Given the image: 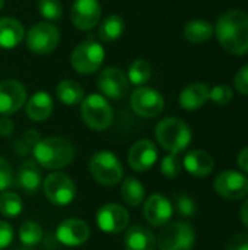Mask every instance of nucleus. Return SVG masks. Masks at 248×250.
<instances>
[{"label": "nucleus", "mask_w": 248, "mask_h": 250, "mask_svg": "<svg viewBox=\"0 0 248 250\" xmlns=\"http://www.w3.org/2000/svg\"><path fill=\"white\" fill-rule=\"evenodd\" d=\"M174 214L172 204L161 193L151 195L143 205V217L153 227H164Z\"/></svg>", "instance_id": "a211bd4d"}, {"label": "nucleus", "mask_w": 248, "mask_h": 250, "mask_svg": "<svg viewBox=\"0 0 248 250\" xmlns=\"http://www.w3.org/2000/svg\"><path fill=\"white\" fill-rule=\"evenodd\" d=\"M152 76V66L145 59H136L130 63L127 70V79L132 85L142 86L149 82Z\"/></svg>", "instance_id": "c85d7f7f"}, {"label": "nucleus", "mask_w": 248, "mask_h": 250, "mask_svg": "<svg viewBox=\"0 0 248 250\" xmlns=\"http://www.w3.org/2000/svg\"><path fill=\"white\" fill-rule=\"evenodd\" d=\"M38 12L44 19L56 22L63 15V6L60 0H38Z\"/></svg>", "instance_id": "2f4dec72"}, {"label": "nucleus", "mask_w": 248, "mask_h": 250, "mask_svg": "<svg viewBox=\"0 0 248 250\" xmlns=\"http://www.w3.org/2000/svg\"><path fill=\"white\" fill-rule=\"evenodd\" d=\"M96 224L104 233H121L129 226V212L124 207L118 204H105L96 212Z\"/></svg>", "instance_id": "4468645a"}, {"label": "nucleus", "mask_w": 248, "mask_h": 250, "mask_svg": "<svg viewBox=\"0 0 248 250\" xmlns=\"http://www.w3.org/2000/svg\"><path fill=\"white\" fill-rule=\"evenodd\" d=\"M155 138L158 144L170 154H180L189 148L191 142V130L181 119L167 117L156 125Z\"/></svg>", "instance_id": "7ed1b4c3"}, {"label": "nucleus", "mask_w": 248, "mask_h": 250, "mask_svg": "<svg viewBox=\"0 0 248 250\" xmlns=\"http://www.w3.org/2000/svg\"><path fill=\"white\" fill-rule=\"evenodd\" d=\"M23 209L22 199L18 193L4 190L0 193V214L7 218H16Z\"/></svg>", "instance_id": "c756f323"}, {"label": "nucleus", "mask_w": 248, "mask_h": 250, "mask_svg": "<svg viewBox=\"0 0 248 250\" xmlns=\"http://www.w3.org/2000/svg\"><path fill=\"white\" fill-rule=\"evenodd\" d=\"M105 51L99 41L88 37L80 41L70 54V64L79 75H92L104 63Z\"/></svg>", "instance_id": "20e7f679"}, {"label": "nucleus", "mask_w": 248, "mask_h": 250, "mask_svg": "<svg viewBox=\"0 0 248 250\" xmlns=\"http://www.w3.org/2000/svg\"><path fill=\"white\" fill-rule=\"evenodd\" d=\"M158 160V148L149 139H140L132 145L127 154V163L132 170L145 173L151 170Z\"/></svg>", "instance_id": "dca6fc26"}, {"label": "nucleus", "mask_w": 248, "mask_h": 250, "mask_svg": "<svg viewBox=\"0 0 248 250\" xmlns=\"http://www.w3.org/2000/svg\"><path fill=\"white\" fill-rule=\"evenodd\" d=\"M26 88L18 79H4L0 82V116L18 113L26 103Z\"/></svg>", "instance_id": "ddd939ff"}, {"label": "nucleus", "mask_w": 248, "mask_h": 250, "mask_svg": "<svg viewBox=\"0 0 248 250\" xmlns=\"http://www.w3.org/2000/svg\"><path fill=\"white\" fill-rule=\"evenodd\" d=\"M41 185V171L35 161H25L20 164L16 173V186L20 188L28 195L38 190Z\"/></svg>", "instance_id": "b1692460"}, {"label": "nucleus", "mask_w": 248, "mask_h": 250, "mask_svg": "<svg viewBox=\"0 0 248 250\" xmlns=\"http://www.w3.org/2000/svg\"><path fill=\"white\" fill-rule=\"evenodd\" d=\"M164 104L162 94L149 86H140L130 95V105L133 111L143 119H153L159 116L164 110Z\"/></svg>", "instance_id": "9d476101"}, {"label": "nucleus", "mask_w": 248, "mask_h": 250, "mask_svg": "<svg viewBox=\"0 0 248 250\" xmlns=\"http://www.w3.org/2000/svg\"><path fill=\"white\" fill-rule=\"evenodd\" d=\"M35 163L48 170L67 167L75 160V145L64 136H48L39 139L32 149Z\"/></svg>", "instance_id": "f03ea898"}, {"label": "nucleus", "mask_w": 248, "mask_h": 250, "mask_svg": "<svg viewBox=\"0 0 248 250\" xmlns=\"http://www.w3.org/2000/svg\"><path fill=\"white\" fill-rule=\"evenodd\" d=\"M177 209L183 217H187V218H190L196 214L194 202L191 201V198H189L186 195H180L177 198Z\"/></svg>", "instance_id": "e433bc0d"}, {"label": "nucleus", "mask_w": 248, "mask_h": 250, "mask_svg": "<svg viewBox=\"0 0 248 250\" xmlns=\"http://www.w3.org/2000/svg\"><path fill=\"white\" fill-rule=\"evenodd\" d=\"M13 129H15V125L9 119V116H1V119H0V136L9 138L13 133Z\"/></svg>", "instance_id": "a19ab883"}, {"label": "nucleus", "mask_w": 248, "mask_h": 250, "mask_svg": "<svg viewBox=\"0 0 248 250\" xmlns=\"http://www.w3.org/2000/svg\"><path fill=\"white\" fill-rule=\"evenodd\" d=\"M237 163H238V167L248 174V146H246L244 149L240 151L238 154V158H237Z\"/></svg>", "instance_id": "79ce46f5"}, {"label": "nucleus", "mask_w": 248, "mask_h": 250, "mask_svg": "<svg viewBox=\"0 0 248 250\" xmlns=\"http://www.w3.org/2000/svg\"><path fill=\"white\" fill-rule=\"evenodd\" d=\"M121 198L129 207H139L145 201V188L136 177H127L121 185Z\"/></svg>", "instance_id": "cd10ccee"}, {"label": "nucleus", "mask_w": 248, "mask_h": 250, "mask_svg": "<svg viewBox=\"0 0 248 250\" xmlns=\"http://www.w3.org/2000/svg\"><path fill=\"white\" fill-rule=\"evenodd\" d=\"M194 243V229L184 221L165 224L156 240V246L159 250H193Z\"/></svg>", "instance_id": "0eeeda50"}, {"label": "nucleus", "mask_w": 248, "mask_h": 250, "mask_svg": "<svg viewBox=\"0 0 248 250\" xmlns=\"http://www.w3.org/2000/svg\"><path fill=\"white\" fill-rule=\"evenodd\" d=\"M183 167L186 171L194 177H206L212 173L215 161L212 155L203 149H194L186 154L183 160Z\"/></svg>", "instance_id": "aec40b11"}, {"label": "nucleus", "mask_w": 248, "mask_h": 250, "mask_svg": "<svg viewBox=\"0 0 248 250\" xmlns=\"http://www.w3.org/2000/svg\"><path fill=\"white\" fill-rule=\"evenodd\" d=\"M13 240V229L9 223L0 221V250L6 249Z\"/></svg>", "instance_id": "58836bf2"}, {"label": "nucleus", "mask_w": 248, "mask_h": 250, "mask_svg": "<svg viewBox=\"0 0 248 250\" xmlns=\"http://www.w3.org/2000/svg\"><path fill=\"white\" fill-rule=\"evenodd\" d=\"M183 167V161L178 158V154H170L161 161V173L168 179H174L180 174Z\"/></svg>", "instance_id": "473e14b6"}, {"label": "nucleus", "mask_w": 248, "mask_h": 250, "mask_svg": "<svg viewBox=\"0 0 248 250\" xmlns=\"http://www.w3.org/2000/svg\"><path fill=\"white\" fill-rule=\"evenodd\" d=\"M98 89L105 98L121 100L127 95L130 82L127 75L118 67H105L98 76Z\"/></svg>", "instance_id": "f8f14e48"}, {"label": "nucleus", "mask_w": 248, "mask_h": 250, "mask_svg": "<svg viewBox=\"0 0 248 250\" xmlns=\"http://www.w3.org/2000/svg\"><path fill=\"white\" fill-rule=\"evenodd\" d=\"M209 94H210V88L209 85L203 83V82H196V83H191L189 86H186L180 97H178V103H180V107L183 110H187V111H194V110H199L202 108L206 101L209 100Z\"/></svg>", "instance_id": "6ab92c4d"}, {"label": "nucleus", "mask_w": 248, "mask_h": 250, "mask_svg": "<svg viewBox=\"0 0 248 250\" xmlns=\"http://www.w3.org/2000/svg\"><path fill=\"white\" fill-rule=\"evenodd\" d=\"M216 37L221 45L234 56L248 53V13L244 10H228L216 22Z\"/></svg>", "instance_id": "f257e3e1"}, {"label": "nucleus", "mask_w": 248, "mask_h": 250, "mask_svg": "<svg viewBox=\"0 0 248 250\" xmlns=\"http://www.w3.org/2000/svg\"><path fill=\"white\" fill-rule=\"evenodd\" d=\"M213 189L228 201H240L248 195V177L235 170H225L216 176Z\"/></svg>", "instance_id": "9b49d317"}, {"label": "nucleus", "mask_w": 248, "mask_h": 250, "mask_svg": "<svg viewBox=\"0 0 248 250\" xmlns=\"http://www.w3.org/2000/svg\"><path fill=\"white\" fill-rule=\"evenodd\" d=\"M124 19L118 15H110L99 23L98 37L102 42H113L124 34Z\"/></svg>", "instance_id": "a878e982"}, {"label": "nucleus", "mask_w": 248, "mask_h": 250, "mask_svg": "<svg viewBox=\"0 0 248 250\" xmlns=\"http://www.w3.org/2000/svg\"><path fill=\"white\" fill-rule=\"evenodd\" d=\"M19 240L25 246H35L42 240V227L35 221H25L19 229Z\"/></svg>", "instance_id": "7c9ffc66"}, {"label": "nucleus", "mask_w": 248, "mask_h": 250, "mask_svg": "<svg viewBox=\"0 0 248 250\" xmlns=\"http://www.w3.org/2000/svg\"><path fill=\"white\" fill-rule=\"evenodd\" d=\"M54 108L53 98L48 92L45 91H38L35 92L26 103H25V111L26 116L32 122H44L47 120Z\"/></svg>", "instance_id": "412c9836"}, {"label": "nucleus", "mask_w": 248, "mask_h": 250, "mask_svg": "<svg viewBox=\"0 0 248 250\" xmlns=\"http://www.w3.org/2000/svg\"><path fill=\"white\" fill-rule=\"evenodd\" d=\"M213 31L215 29L210 22H208L205 19H194V21H190L186 23L183 34L187 41L200 44V42L210 40V37L213 35Z\"/></svg>", "instance_id": "bb28decb"}, {"label": "nucleus", "mask_w": 248, "mask_h": 250, "mask_svg": "<svg viewBox=\"0 0 248 250\" xmlns=\"http://www.w3.org/2000/svg\"><path fill=\"white\" fill-rule=\"evenodd\" d=\"M235 86L238 89V92H241L243 95H248V64L243 66L237 75H235Z\"/></svg>", "instance_id": "ea45409f"}, {"label": "nucleus", "mask_w": 248, "mask_h": 250, "mask_svg": "<svg viewBox=\"0 0 248 250\" xmlns=\"http://www.w3.org/2000/svg\"><path fill=\"white\" fill-rule=\"evenodd\" d=\"M240 217H241V223L244 224V227L248 229V198L240 209Z\"/></svg>", "instance_id": "37998d69"}, {"label": "nucleus", "mask_w": 248, "mask_h": 250, "mask_svg": "<svg viewBox=\"0 0 248 250\" xmlns=\"http://www.w3.org/2000/svg\"><path fill=\"white\" fill-rule=\"evenodd\" d=\"M25 38L23 25L15 18H0V48L12 50Z\"/></svg>", "instance_id": "4be33fe9"}, {"label": "nucleus", "mask_w": 248, "mask_h": 250, "mask_svg": "<svg viewBox=\"0 0 248 250\" xmlns=\"http://www.w3.org/2000/svg\"><path fill=\"white\" fill-rule=\"evenodd\" d=\"M42 190L50 204L56 207H66L73 202L76 196L75 182L64 173L54 171L44 179Z\"/></svg>", "instance_id": "6e6552de"}, {"label": "nucleus", "mask_w": 248, "mask_h": 250, "mask_svg": "<svg viewBox=\"0 0 248 250\" xmlns=\"http://www.w3.org/2000/svg\"><path fill=\"white\" fill-rule=\"evenodd\" d=\"M56 95L61 104L72 107V105H77L82 103V100L85 98V91L79 82L72 81V79H64L57 85Z\"/></svg>", "instance_id": "393cba45"}, {"label": "nucleus", "mask_w": 248, "mask_h": 250, "mask_svg": "<svg viewBox=\"0 0 248 250\" xmlns=\"http://www.w3.org/2000/svg\"><path fill=\"white\" fill-rule=\"evenodd\" d=\"M13 185V170L7 160L0 157V192H4Z\"/></svg>", "instance_id": "c9c22d12"}, {"label": "nucleus", "mask_w": 248, "mask_h": 250, "mask_svg": "<svg viewBox=\"0 0 248 250\" xmlns=\"http://www.w3.org/2000/svg\"><path fill=\"white\" fill-rule=\"evenodd\" d=\"M80 116L83 123L96 132L107 130L114 120V111L101 94H91L80 103Z\"/></svg>", "instance_id": "39448f33"}, {"label": "nucleus", "mask_w": 248, "mask_h": 250, "mask_svg": "<svg viewBox=\"0 0 248 250\" xmlns=\"http://www.w3.org/2000/svg\"><path fill=\"white\" fill-rule=\"evenodd\" d=\"M225 250H248V234L241 233L231 237L225 246Z\"/></svg>", "instance_id": "4c0bfd02"}, {"label": "nucleus", "mask_w": 248, "mask_h": 250, "mask_svg": "<svg viewBox=\"0 0 248 250\" xmlns=\"http://www.w3.org/2000/svg\"><path fill=\"white\" fill-rule=\"evenodd\" d=\"M126 250H156V237L143 226H133L124 236Z\"/></svg>", "instance_id": "5701e85b"}, {"label": "nucleus", "mask_w": 248, "mask_h": 250, "mask_svg": "<svg viewBox=\"0 0 248 250\" xmlns=\"http://www.w3.org/2000/svg\"><path fill=\"white\" fill-rule=\"evenodd\" d=\"M234 92L228 85H218L210 89L209 100H212L216 105H227L232 101Z\"/></svg>", "instance_id": "f704fd0d"}, {"label": "nucleus", "mask_w": 248, "mask_h": 250, "mask_svg": "<svg viewBox=\"0 0 248 250\" xmlns=\"http://www.w3.org/2000/svg\"><path fill=\"white\" fill-rule=\"evenodd\" d=\"M4 7V0H0V10Z\"/></svg>", "instance_id": "c03bdc74"}, {"label": "nucleus", "mask_w": 248, "mask_h": 250, "mask_svg": "<svg viewBox=\"0 0 248 250\" xmlns=\"http://www.w3.org/2000/svg\"><path fill=\"white\" fill-rule=\"evenodd\" d=\"M39 139H41V136L37 130H28L26 133H23V136L20 139H18L15 149L19 155H28L29 152H32L34 146L37 145V142Z\"/></svg>", "instance_id": "72a5a7b5"}, {"label": "nucleus", "mask_w": 248, "mask_h": 250, "mask_svg": "<svg viewBox=\"0 0 248 250\" xmlns=\"http://www.w3.org/2000/svg\"><path fill=\"white\" fill-rule=\"evenodd\" d=\"M101 4L98 0H75L70 10L72 23L80 31H91L99 23Z\"/></svg>", "instance_id": "2eb2a0df"}, {"label": "nucleus", "mask_w": 248, "mask_h": 250, "mask_svg": "<svg viewBox=\"0 0 248 250\" xmlns=\"http://www.w3.org/2000/svg\"><path fill=\"white\" fill-rule=\"evenodd\" d=\"M91 236L89 226L79 218H67L58 224L56 237L57 240L69 248H76L88 242Z\"/></svg>", "instance_id": "f3484780"}, {"label": "nucleus", "mask_w": 248, "mask_h": 250, "mask_svg": "<svg viewBox=\"0 0 248 250\" xmlns=\"http://www.w3.org/2000/svg\"><path fill=\"white\" fill-rule=\"evenodd\" d=\"M60 41L58 29L48 22L35 23L26 34V47L38 56L50 54L56 50Z\"/></svg>", "instance_id": "1a4fd4ad"}, {"label": "nucleus", "mask_w": 248, "mask_h": 250, "mask_svg": "<svg viewBox=\"0 0 248 250\" xmlns=\"http://www.w3.org/2000/svg\"><path fill=\"white\" fill-rule=\"evenodd\" d=\"M89 171L102 186H115L124 177L121 161L111 151H98L91 157Z\"/></svg>", "instance_id": "423d86ee"}]
</instances>
